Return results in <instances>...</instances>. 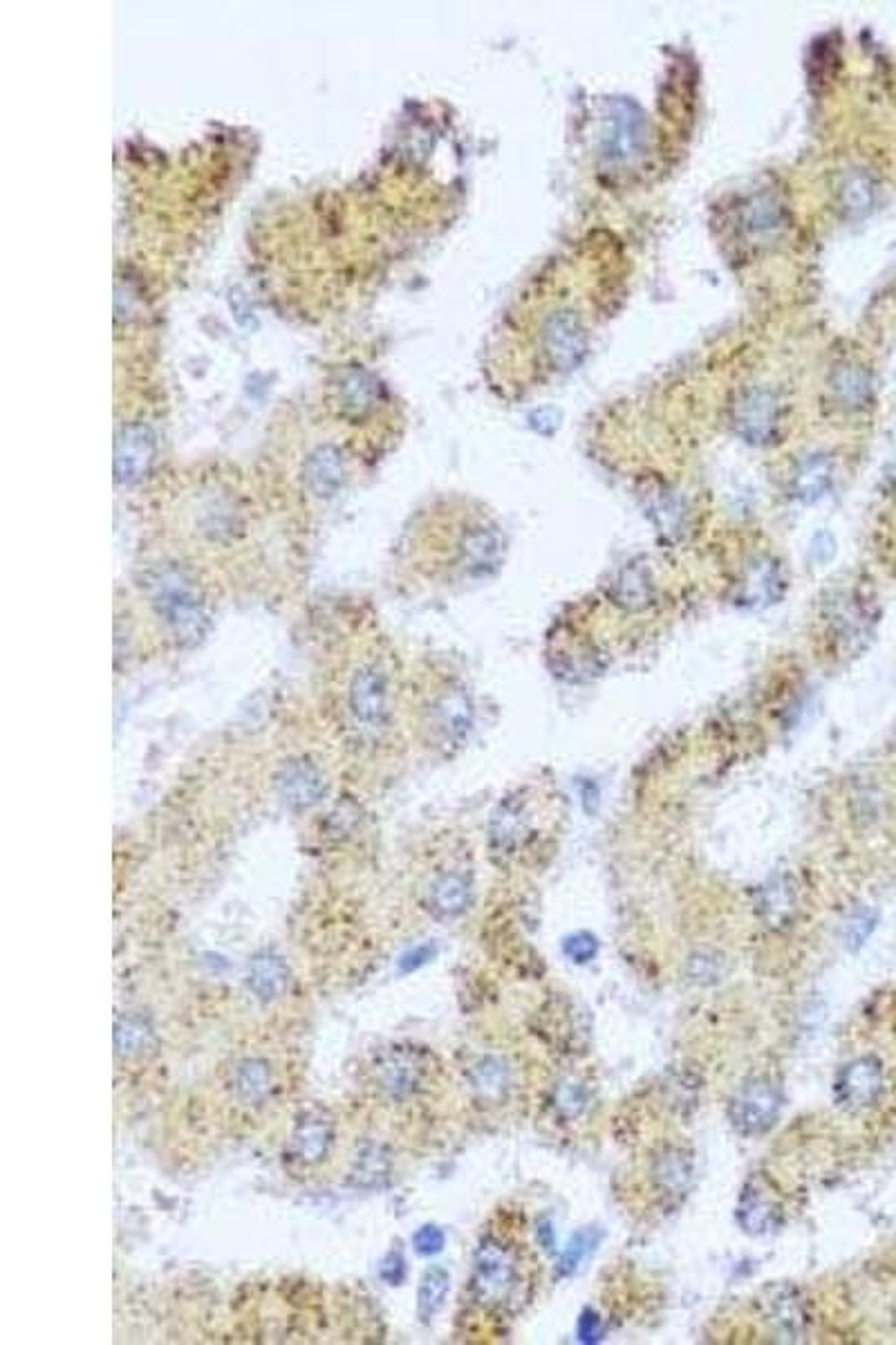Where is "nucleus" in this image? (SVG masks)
I'll return each instance as SVG.
<instances>
[{
	"label": "nucleus",
	"mask_w": 896,
	"mask_h": 1345,
	"mask_svg": "<svg viewBox=\"0 0 896 1345\" xmlns=\"http://www.w3.org/2000/svg\"><path fill=\"white\" fill-rule=\"evenodd\" d=\"M149 606L168 637L180 646H195L209 633V596L193 572L178 561H162L143 579Z\"/></svg>",
	"instance_id": "obj_1"
},
{
	"label": "nucleus",
	"mask_w": 896,
	"mask_h": 1345,
	"mask_svg": "<svg viewBox=\"0 0 896 1345\" xmlns=\"http://www.w3.org/2000/svg\"><path fill=\"white\" fill-rule=\"evenodd\" d=\"M525 1287V1272L520 1255L500 1238H482L471 1274L473 1301L484 1309H507Z\"/></svg>",
	"instance_id": "obj_2"
},
{
	"label": "nucleus",
	"mask_w": 896,
	"mask_h": 1345,
	"mask_svg": "<svg viewBox=\"0 0 896 1345\" xmlns=\"http://www.w3.org/2000/svg\"><path fill=\"white\" fill-rule=\"evenodd\" d=\"M419 727L436 750L453 752L465 745L473 729V702L465 686L440 684L422 704Z\"/></svg>",
	"instance_id": "obj_3"
},
{
	"label": "nucleus",
	"mask_w": 896,
	"mask_h": 1345,
	"mask_svg": "<svg viewBox=\"0 0 896 1345\" xmlns=\"http://www.w3.org/2000/svg\"><path fill=\"white\" fill-rule=\"evenodd\" d=\"M432 1076V1058L426 1049L397 1043L382 1049L372 1061V1079L390 1099H411L424 1093Z\"/></svg>",
	"instance_id": "obj_4"
},
{
	"label": "nucleus",
	"mask_w": 896,
	"mask_h": 1345,
	"mask_svg": "<svg viewBox=\"0 0 896 1345\" xmlns=\"http://www.w3.org/2000/svg\"><path fill=\"white\" fill-rule=\"evenodd\" d=\"M825 637L838 655L858 653L872 631V608L858 590H836L823 613Z\"/></svg>",
	"instance_id": "obj_5"
},
{
	"label": "nucleus",
	"mask_w": 896,
	"mask_h": 1345,
	"mask_svg": "<svg viewBox=\"0 0 896 1345\" xmlns=\"http://www.w3.org/2000/svg\"><path fill=\"white\" fill-rule=\"evenodd\" d=\"M345 698H348V711L353 720L361 729H382L390 718V675L386 667L377 660H366L357 664L350 675Z\"/></svg>",
	"instance_id": "obj_6"
},
{
	"label": "nucleus",
	"mask_w": 896,
	"mask_h": 1345,
	"mask_svg": "<svg viewBox=\"0 0 896 1345\" xmlns=\"http://www.w3.org/2000/svg\"><path fill=\"white\" fill-rule=\"evenodd\" d=\"M783 1108L777 1085L769 1076L748 1079L729 1103V1122L744 1137L769 1133Z\"/></svg>",
	"instance_id": "obj_7"
},
{
	"label": "nucleus",
	"mask_w": 896,
	"mask_h": 1345,
	"mask_svg": "<svg viewBox=\"0 0 896 1345\" xmlns=\"http://www.w3.org/2000/svg\"><path fill=\"white\" fill-rule=\"evenodd\" d=\"M885 1072L877 1056H858L838 1070L833 1079V1099L843 1110L858 1112L870 1108L883 1095Z\"/></svg>",
	"instance_id": "obj_8"
},
{
	"label": "nucleus",
	"mask_w": 896,
	"mask_h": 1345,
	"mask_svg": "<svg viewBox=\"0 0 896 1345\" xmlns=\"http://www.w3.org/2000/svg\"><path fill=\"white\" fill-rule=\"evenodd\" d=\"M532 835V816L529 808L520 796H509L498 806L488 825V843L496 856L509 860L518 854L520 848Z\"/></svg>",
	"instance_id": "obj_9"
},
{
	"label": "nucleus",
	"mask_w": 896,
	"mask_h": 1345,
	"mask_svg": "<svg viewBox=\"0 0 896 1345\" xmlns=\"http://www.w3.org/2000/svg\"><path fill=\"white\" fill-rule=\"evenodd\" d=\"M783 1207L762 1178L748 1180L738 1199V1224L748 1236H767L783 1224Z\"/></svg>",
	"instance_id": "obj_10"
},
{
	"label": "nucleus",
	"mask_w": 896,
	"mask_h": 1345,
	"mask_svg": "<svg viewBox=\"0 0 896 1345\" xmlns=\"http://www.w3.org/2000/svg\"><path fill=\"white\" fill-rule=\"evenodd\" d=\"M336 1128L323 1112H307L289 1139V1157L301 1166L321 1164L334 1147Z\"/></svg>",
	"instance_id": "obj_11"
},
{
	"label": "nucleus",
	"mask_w": 896,
	"mask_h": 1345,
	"mask_svg": "<svg viewBox=\"0 0 896 1345\" xmlns=\"http://www.w3.org/2000/svg\"><path fill=\"white\" fill-rule=\"evenodd\" d=\"M276 783L285 804L294 810H307L316 806L326 794L323 774L307 758H294L285 763Z\"/></svg>",
	"instance_id": "obj_12"
},
{
	"label": "nucleus",
	"mask_w": 896,
	"mask_h": 1345,
	"mask_svg": "<svg viewBox=\"0 0 896 1345\" xmlns=\"http://www.w3.org/2000/svg\"><path fill=\"white\" fill-rule=\"evenodd\" d=\"M692 1180H695V1159L686 1149L666 1147L657 1153L652 1162V1182L663 1199H684L692 1186Z\"/></svg>",
	"instance_id": "obj_13"
},
{
	"label": "nucleus",
	"mask_w": 896,
	"mask_h": 1345,
	"mask_svg": "<svg viewBox=\"0 0 896 1345\" xmlns=\"http://www.w3.org/2000/svg\"><path fill=\"white\" fill-rule=\"evenodd\" d=\"M471 877L459 870H446L432 879L428 889V910L438 920H455L461 912H467L471 904Z\"/></svg>",
	"instance_id": "obj_14"
},
{
	"label": "nucleus",
	"mask_w": 896,
	"mask_h": 1345,
	"mask_svg": "<svg viewBox=\"0 0 896 1345\" xmlns=\"http://www.w3.org/2000/svg\"><path fill=\"white\" fill-rule=\"evenodd\" d=\"M229 1090L245 1106H260L274 1090V1072L265 1058H243L231 1070Z\"/></svg>",
	"instance_id": "obj_15"
},
{
	"label": "nucleus",
	"mask_w": 896,
	"mask_h": 1345,
	"mask_svg": "<svg viewBox=\"0 0 896 1345\" xmlns=\"http://www.w3.org/2000/svg\"><path fill=\"white\" fill-rule=\"evenodd\" d=\"M157 1045V1034L151 1018L137 1012L122 1014L114 1023V1052L120 1058H143L153 1054Z\"/></svg>",
	"instance_id": "obj_16"
},
{
	"label": "nucleus",
	"mask_w": 896,
	"mask_h": 1345,
	"mask_svg": "<svg viewBox=\"0 0 896 1345\" xmlns=\"http://www.w3.org/2000/svg\"><path fill=\"white\" fill-rule=\"evenodd\" d=\"M247 985L251 989V993L263 1000V1003H272L278 996H282V991L289 985V966L287 962L272 953V951H263L253 956L251 964H249V973H247Z\"/></svg>",
	"instance_id": "obj_17"
},
{
	"label": "nucleus",
	"mask_w": 896,
	"mask_h": 1345,
	"mask_svg": "<svg viewBox=\"0 0 896 1345\" xmlns=\"http://www.w3.org/2000/svg\"><path fill=\"white\" fill-rule=\"evenodd\" d=\"M469 1083L482 1101H498L509 1090L511 1070L500 1056H482L471 1066Z\"/></svg>",
	"instance_id": "obj_18"
},
{
	"label": "nucleus",
	"mask_w": 896,
	"mask_h": 1345,
	"mask_svg": "<svg viewBox=\"0 0 896 1345\" xmlns=\"http://www.w3.org/2000/svg\"><path fill=\"white\" fill-rule=\"evenodd\" d=\"M783 577H780V567L764 559L758 561L756 565H750L748 575L742 584L740 590V599L744 604L750 606H762V604H773V599L780 596V590H783Z\"/></svg>",
	"instance_id": "obj_19"
},
{
	"label": "nucleus",
	"mask_w": 896,
	"mask_h": 1345,
	"mask_svg": "<svg viewBox=\"0 0 896 1345\" xmlns=\"http://www.w3.org/2000/svg\"><path fill=\"white\" fill-rule=\"evenodd\" d=\"M796 912V897L785 879H773L760 893V915L767 927L780 931L791 924Z\"/></svg>",
	"instance_id": "obj_20"
},
{
	"label": "nucleus",
	"mask_w": 896,
	"mask_h": 1345,
	"mask_svg": "<svg viewBox=\"0 0 896 1345\" xmlns=\"http://www.w3.org/2000/svg\"><path fill=\"white\" fill-rule=\"evenodd\" d=\"M390 1170H392L390 1153L384 1147H380V1143H370V1147H363L359 1151L350 1178L355 1186L380 1189L382 1184L388 1182Z\"/></svg>",
	"instance_id": "obj_21"
},
{
	"label": "nucleus",
	"mask_w": 896,
	"mask_h": 1345,
	"mask_svg": "<svg viewBox=\"0 0 896 1345\" xmlns=\"http://www.w3.org/2000/svg\"><path fill=\"white\" fill-rule=\"evenodd\" d=\"M652 592L654 590H652V581L648 577V572L639 565H625L617 575L615 588H612L617 604L628 610L646 608L652 601Z\"/></svg>",
	"instance_id": "obj_22"
},
{
	"label": "nucleus",
	"mask_w": 896,
	"mask_h": 1345,
	"mask_svg": "<svg viewBox=\"0 0 896 1345\" xmlns=\"http://www.w3.org/2000/svg\"><path fill=\"white\" fill-rule=\"evenodd\" d=\"M449 1290H451L449 1272L440 1265L428 1267L419 1282V1292H417V1316L424 1323H430L432 1319H436V1314L444 1307Z\"/></svg>",
	"instance_id": "obj_23"
},
{
	"label": "nucleus",
	"mask_w": 896,
	"mask_h": 1345,
	"mask_svg": "<svg viewBox=\"0 0 896 1345\" xmlns=\"http://www.w3.org/2000/svg\"><path fill=\"white\" fill-rule=\"evenodd\" d=\"M769 1321L773 1323V1330L783 1334L787 1341H794L800 1334L804 1319L800 1301L794 1292H775V1296L771 1299Z\"/></svg>",
	"instance_id": "obj_24"
},
{
	"label": "nucleus",
	"mask_w": 896,
	"mask_h": 1345,
	"mask_svg": "<svg viewBox=\"0 0 896 1345\" xmlns=\"http://www.w3.org/2000/svg\"><path fill=\"white\" fill-rule=\"evenodd\" d=\"M598 1243H601V1232H596V1229H583V1232L574 1234V1238L567 1243V1247L559 1255L556 1274L561 1278L571 1276L578 1267H581L585 1258L598 1247Z\"/></svg>",
	"instance_id": "obj_25"
},
{
	"label": "nucleus",
	"mask_w": 896,
	"mask_h": 1345,
	"mask_svg": "<svg viewBox=\"0 0 896 1345\" xmlns=\"http://www.w3.org/2000/svg\"><path fill=\"white\" fill-rule=\"evenodd\" d=\"M588 1101H590L588 1087L583 1083L574 1081V1079H567V1081L559 1083L556 1093H554L556 1112L561 1114L563 1120H569V1122L576 1120V1117H581V1114L588 1108Z\"/></svg>",
	"instance_id": "obj_26"
},
{
	"label": "nucleus",
	"mask_w": 896,
	"mask_h": 1345,
	"mask_svg": "<svg viewBox=\"0 0 896 1345\" xmlns=\"http://www.w3.org/2000/svg\"><path fill=\"white\" fill-rule=\"evenodd\" d=\"M149 461H151V453L143 438L141 436L128 438L118 453V474L120 478H126V480L137 478L143 469H147Z\"/></svg>",
	"instance_id": "obj_27"
},
{
	"label": "nucleus",
	"mask_w": 896,
	"mask_h": 1345,
	"mask_svg": "<svg viewBox=\"0 0 896 1345\" xmlns=\"http://www.w3.org/2000/svg\"><path fill=\"white\" fill-rule=\"evenodd\" d=\"M725 976V958L713 951H698L688 960V978L698 985H713Z\"/></svg>",
	"instance_id": "obj_28"
},
{
	"label": "nucleus",
	"mask_w": 896,
	"mask_h": 1345,
	"mask_svg": "<svg viewBox=\"0 0 896 1345\" xmlns=\"http://www.w3.org/2000/svg\"><path fill=\"white\" fill-rule=\"evenodd\" d=\"M829 482V467L825 463H809L800 476H798V496L812 500L816 496H821L825 492V486Z\"/></svg>",
	"instance_id": "obj_29"
},
{
	"label": "nucleus",
	"mask_w": 896,
	"mask_h": 1345,
	"mask_svg": "<svg viewBox=\"0 0 896 1345\" xmlns=\"http://www.w3.org/2000/svg\"><path fill=\"white\" fill-rule=\"evenodd\" d=\"M563 953L574 962V964H588L590 960L596 958L598 953V939L592 933H574L569 937H565L563 942Z\"/></svg>",
	"instance_id": "obj_30"
},
{
	"label": "nucleus",
	"mask_w": 896,
	"mask_h": 1345,
	"mask_svg": "<svg viewBox=\"0 0 896 1345\" xmlns=\"http://www.w3.org/2000/svg\"><path fill=\"white\" fill-rule=\"evenodd\" d=\"M413 1245L415 1251L422 1255H436L444 1249L446 1245V1236L440 1226L436 1224H424L419 1232L413 1236Z\"/></svg>",
	"instance_id": "obj_31"
},
{
	"label": "nucleus",
	"mask_w": 896,
	"mask_h": 1345,
	"mask_svg": "<svg viewBox=\"0 0 896 1345\" xmlns=\"http://www.w3.org/2000/svg\"><path fill=\"white\" fill-rule=\"evenodd\" d=\"M874 927H877V918H874L872 912H867V910H865V912L854 915V918H852V920H850V924H847V933H845L847 947H850L852 951H856L858 947H863L865 939L870 937V933L874 931Z\"/></svg>",
	"instance_id": "obj_32"
},
{
	"label": "nucleus",
	"mask_w": 896,
	"mask_h": 1345,
	"mask_svg": "<svg viewBox=\"0 0 896 1345\" xmlns=\"http://www.w3.org/2000/svg\"><path fill=\"white\" fill-rule=\"evenodd\" d=\"M438 956V947L436 944H419V947L411 949L409 953H403L399 960V971L401 973H411L417 971L419 966L428 964L432 958Z\"/></svg>",
	"instance_id": "obj_33"
},
{
	"label": "nucleus",
	"mask_w": 896,
	"mask_h": 1345,
	"mask_svg": "<svg viewBox=\"0 0 896 1345\" xmlns=\"http://www.w3.org/2000/svg\"><path fill=\"white\" fill-rule=\"evenodd\" d=\"M380 1276L388 1282V1285H401V1280L406 1278V1261H403L401 1251H390L382 1265H380Z\"/></svg>",
	"instance_id": "obj_34"
},
{
	"label": "nucleus",
	"mask_w": 896,
	"mask_h": 1345,
	"mask_svg": "<svg viewBox=\"0 0 896 1345\" xmlns=\"http://www.w3.org/2000/svg\"><path fill=\"white\" fill-rule=\"evenodd\" d=\"M576 1332H578V1339H581L583 1343H594L598 1339V1334H601L598 1314L594 1309H585L581 1314V1319H578V1330Z\"/></svg>",
	"instance_id": "obj_35"
},
{
	"label": "nucleus",
	"mask_w": 896,
	"mask_h": 1345,
	"mask_svg": "<svg viewBox=\"0 0 896 1345\" xmlns=\"http://www.w3.org/2000/svg\"><path fill=\"white\" fill-rule=\"evenodd\" d=\"M538 1240H540V1245H542L547 1251H552V1247H554V1229H552V1224H545V1226L540 1224V1229H538Z\"/></svg>",
	"instance_id": "obj_36"
}]
</instances>
